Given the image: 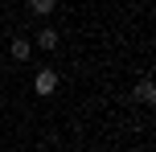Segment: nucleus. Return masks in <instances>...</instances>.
<instances>
[{"instance_id":"1","label":"nucleus","mask_w":156,"mask_h":152,"mask_svg":"<svg viewBox=\"0 0 156 152\" xmlns=\"http://www.w3.org/2000/svg\"><path fill=\"white\" fill-rule=\"evenodd\" d=\"M54 90H58V74L49 70V66L33 74V95H41V99H45V95H54Z\"/></svg>"},{"instance_id":"2","label":"nucleus","mask_w":156,"mask_h":152,"mask_svg":"<svg viewBox=\"0 0 156 152\" xmlns=\"http://www.w3.org/2000/svg\"><path fill=\"white\" fill-rule=\"evenodd\" d=\"M136 99H140L144 107L156 103V87H152V78H140V82H136Z\"/></svg>"},{"instance_id":"3","label":"nucleus","mask_w":156,"mask_h":152,"mask_svg":"<svg viewBox=\"0 0 156 152\" xmlns=\"http://www.w3.org/2000/svg\"><path fill=\"white\" fill-rule=\"evenodd\" d=\"M8 49H12L16 62H25V58L33 54V41H29V37H12V41H8Z\"/></svg>"},{"instance_id":"4","label":"nucleus","mask_w":156,"mask_h":152,"mask_svg":"<svg viewBox=\"0 0 156 152\" xmlns=\"http://www.w3.org/2000/svg\"><path fill=\"white\" fill-rule=\"evenodd\" d=\"M54 8H58V0H29V12L33 16H49Z\"/></svg>"},{"instance_id":"5","label":"nucleus","mask_w":156,"mask_h":152,"mask_svg":"<svg viewBox=\"0 0 156 152\" xmlns=\"http://www.w3.org/2000/svg\"><path fill=\"white\" fill-rule=\"evenodd\" d=\"M37 49H58V29H41L37 33Z\"/></svg>"}]
</instances>
